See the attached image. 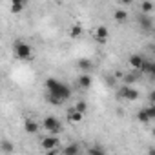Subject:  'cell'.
I'll use <instances>...</instances> for the list:
<instances>
[{"mask_svg":"<svg viewBox=\"0 0 155 155\" xmlns=\"http://www.w3.org/2000/svg\"><path fill=\"white\" fill-rule=\"evenodd\" d=\"M137 119H139L140 122H150V117L146 115V111H144V110H140V111L137 113Z\"/></svg>","mask_w":155,"mask_h":155,"instance_id":"25","label":"cell"},{"mask_svg":"<svg viewBox=\"0 0 155 155\" xmlns=\"http://www.w3.org/2000/svg\"><path fill=\"white\" fill-rule=\"evenodd\" d=\"M0 148H2V151H13V150H15V148H13V144H11V142H8V140H2Z\"/></svg>","mask_w":155,"mask_h":155,"instance_id":"24","label":"cell"},{"mask_svg":"<svg viewBox=\"0 0 155 155\" xmlns=\"http://www.w3.org/2000/svg\"><path fill=\"white\" fill-rule=\"evenodd\" d=\"M46 101H48L49 104H53V106H60V104H62L60 99H57V97H53V95H49V93H48V99H46Z\"/></svg>","mask_w":155,"mask_h":155,"instance_id":"22","label":"cell"},{"mask_svg":"<svg viewBox=\"0 0 155 155\" xmlns=\"http://www.w3.org/2000/svg\"><path fill=\"white\" fill-rule=\"evenodd\" d=\"M108 37H110V31H108L106 26H99L95 29V38H97L99 44H106L108 42Z\"/></svg>","mask_w":155,"mask_h":155,"instance_id":"7","label":"cell"},{"mask_svg":"<svg viewBox=\"0 0 155 155\" xmlns=\"http://www.w3.org/2000/svg\"><path fill=\"white\" fill-rule=\"evenodd\" d=\"M82 119H84V113H81L79 110H75V108L68 110V120L71 124H79V122H82Z\"/></svg>","mask_w":155,"mask_h":155,"instance_id":"8","label":"cell"},{"mask_svg":"<svg viewBox=\"0 0 155 155\" xmlns=\"http://www.w3.org/2000/svg\"><path fill=\"white\" fill-rule=\"evenodd\" d=\"M40 146L48 151V150H53V148H58L60 146V139L57 137V135H53V133H49L48 137H44L42 140H40Z\"/></svg>","mask_w":155,"mask_h":155,"instance_id":"5","label":"cell"},{"mask_svg":"<svg viewBox=\"0 0 155 155\" xmlns=\"http://www.w3.org/2000/svg\"><path fill=\"white\" fill-rule=\"evenodd\" d=\"M139 75H140V71L139 69H131V73H128V75H124V84H131V82H135L137 79H139Z\"/></svg>","mask_w":155,"mask_h":155,"instance_id":"12","label":"cell"},{"mask_svg":"<svg viewBox=\"0 0 155 155\" xmlns=\"http://www.w3.org/2000/svg\"><path fill=\"white\" fill-rule=\"evenodd\" d=\"M86 153H90V155H104V148H101V146H91V148L86 150Z\"/></svg>","mask_w":155,"mask_h":155,"instance_id":"19","label":"cell"},{"mask_svg":"<svg viewBox=\"0 0 155 155\" xmlns=\"http://www.w3.org/2000/svg\"><path fill=\"white\" fill-rule=\"evenodd\" d=\"M24 130H26V133H29V135H35V133H38V130H40V124H38L35 119L28 117V119H24Z\"/></svg>","mask_w":155,"mask_h":155,"instance_id":"6","label":"cell"},{"mask_svg":"<svg viewBox=\"0 0 155 155\" xmlns=\"http://www.w3.org/2000/svg\"><path fill=\"white\" fill-rule=\"evenodd\" d=\"M151 11H153V4L150 2V0H144V2L140 4V13L142 15H151Z\"/></svg>","mask_w":155,"mask_h":155,"instance_id":"16","label":"cell"},{"mask_svg":"<svg viewBox=\"0 0 155 155\" xmlns=\"http://www.w3.org/2000/svg\"><path fill=\"white\" fill-rule=\"evenodd\" d=\"M24 8H26V6H22V4H9V11H11L13 15H20V13L24 11Z\"/></svg>","mask_w":155,"mask_h":155,"instance_id":"18","label":"cell"},{"mask_svg":"<svg viewBox=\"0 0 155 155\" xmlns=\"http://www.w3.org/2000/svg\"><path fill=\"white\" fill-rule=\"evenodd\" d=\"M140 26L150 31V29L153 28V18H151L150 15H142V17H140Z\"/></svg>","mask_w":155,"mask_h":155,"instance_id":"13","label":"cell"},{"mask_svg":"<svg viewBox=\"0 0 155 155\" xmlns=\"http://www.w3.org/2000/svg\"><path fill=\"white\" fill-rule=\"evenodd\" d=\"M46 88H48V93H49V95L60 99L62 102H64L66 99H69V95H71V90H69L66 84H62L60 81H57V79H48V81H46Z\"/></svg>","mask_w":155,"mask_h":155,"instance_id":"1","label":"cell"},{"mask_svg":"<svg viewBox=\"0 0 155 155\" xmlns=\"http://www.w3.org/2000/svg\"><path fill=\"white\" fill-rule=\"evenodd\" d=\"M142 64H144V58H142L140 55H131V57L128 58V66H130L131 69H139V71H140Z\"/></svg>","mask_w":155,"mask_h":155,"instance_id":"9","label":"cell"},{"mask_svg":"<svg viewBox=\"0 0 155 155\" xmlns=\"http://www.w3.org/2000/svg\"><path fill=\"white\" fill-rule=\"evenodd\" d=\"M119 97H122V99H126V101H137V99L140 97V93H139V90H135L131 84H124V86L120 88V91H119Z\"/></svg>","mask_w":155,"mask_h":155,"instance_id":"4","label":"cell"},{"mask_svg":"<svg viewBox=\"0 0 155 155\" xmlns=\"http://www.w3.org/2000/svg\"><path fill=\"white\" fill-rule=\"evenodd\" d=\"M140 73L153 75V73H155V64H153V62H148V60H144V64H142V68H140Z\"/></svg>","mask_w":155,"mask_h":155,"instance_id":"15","label":"cell"},{"mask_svg":"<svg viewBox=\"0 0 155 155\" xmlns=\"http://www.w3.org/2000/svg\"><path fill=\"white\" fill-rule=\"evenodd\" d=\"M91 84H93V81H91V77H90L88 73H82V75L79 77V86H81V88L88 90V88H91Z\"/></svg>","mask_w":155,"mask_h":155,"instance_id":"11","label":"cell"},{"mask_svg":"<svg viewBox=\"0 0 155 155\" xmlns=\"http://www.w3.org/2000/svg\"><path fill=\"white\" fill-rule=\"evenodd\" d=\"M82 33H84V29H82V24H79V22H75L69 28V37L71 38H79V37H82Z\"/></svg>","mask_w":155,"mask_h":155,"instance_id":"10","label":"cell"},{"mask_svg":"<svg viewBox=\"0 0 155 155\" xmlns=\"http://www.w3.org/2000/svg\"><path fill=\"white\" fill-rule=\"evenodd\" d=\"M13 53H15L17 58L28 60V58L33 57V48H31V44H28V42H24V40H17L15 46H13Z\"/></svg>","mask_w":155,"mask_h":155,"instance_id":"2","label":"cell"},{"mask_svg":"<svg viewBox=\"0 0 155 155\" xmlns=\"http://www.w3.org/2000/svg\"><path fill=\"white\" fill-rule=\"evenodd\" d=\"M73 108H75V110H79L81 113H86V111H88V104H86L84 101H79V102H77Z\"/></svg>","mask_w":155,"mask_h":155,"instance_id":"21","label":"cell"},{"mask_svg":"<svg viewBox=\"0 0 155 155\" xmlns=\"http://www.w3.org/2000/svg\"><path fill=\"white\" fill-rule=\"evenodd\" d=\"M113 18H115L117 22H126V20H128V11H126V9H117V11L113 13Z\"/></svg>","mask_w":155,"mask_h":155,"instance_id":"14","label":"cell"},{"mask_svg":"<svg viewBox=\"0 0 155 155\" xmlns=\"http://www.w3.org/2000/svg\"><path fill=\"white\" fill-rule=\"evenodd\" d=\"M40 128H44L48 133L58 135V133L62 131V122H60L57 117H53V115H48V117H44V120H42Z\"/></svg>","mask_w":155,"mask_h":155,"instance_id":"3","label":"cell"},{"mask_svg":"<svg viewBox=\"0 0 155 155\" xmlns=\"http://www.w3.org/2000/svg\"><path fill=\"white\" fill-rule=\"evenodd\" d=\"M144 111H146V115L150 117V120H153L155 119V106L151 104V106H148V108H144Z\"/></svg>","mask_w":155,"mask_h":155,"instance_id":"23","label":"cell"},{"mask_svg":"<svg viewBox=\"0 0 155 155\" xmlns=\"http://www.w3.org/2000/svg\"><path fill=\"white\" fill-rule=\"evenodd\" d=\"M79 66H81V69L88 71V69H91V60L90 58H81L79 60Z\"/></svg>","mask_w":155,"mask_h":155,"instance_id":"20","label":"cell"},{"mask_svg":"<svg viewBox=\"0 0 155 155\" xmlns=\"http://www.w3.org/2000/svg\"><path fill=\"white\" fill-rule=\"evenodd\" d=\"M9 4H22V6H26V4H28V0H11Z\"/></svg>","mask_w":155,"mask_h":155,"instance_id":"26","label":"cell"},{"mask_svg":"<svg viewBox=\"0 0 155 155\" xmlns=\"http://www.w3.org/2000/svg\"><path fill=\"white\" fill-rule=\"evenodd\" d=\"M62 151H64L66 155H79V153H81V148L77 146V144H69V146H66Z\"/></svg>","mask_w":155,"mask_h":155,"instance_id":"17","label":"cell"},{"mask_svg":"<svg viewBox=\"0 0 155 155\" xmlns=\"http://www.w3.org/2000/svg\"><path fill=\"white\" fill-rule=\"evenodd\" d=\"M120 2H122V4H124V6H130V4H131V2H133V0H120Z\"/></svg>","mask_w":155,"mask_h":155,"instance_id":"27","label":"cell"}]
</instances>
